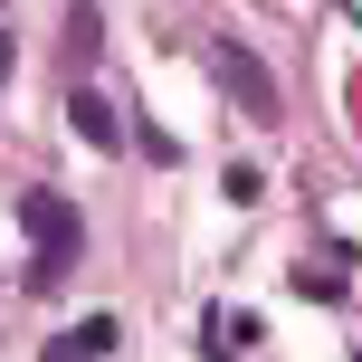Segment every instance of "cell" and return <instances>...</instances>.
Masks as SVG:
<instances>
[{
  "label": "cell",
  "instance_id": "3957f363",
  "mask_svg": "<svg viewBox=\"0 0 362 362\" xmlns=\"http://www.w3.org/2000/svg\"><path fill=\"white\" fill-rule=\"evenodd\" d=\"M115 344V325H86V334H67V344H48V362H95Z\"/></svg>",
  "mask_w": 362,
  "mask_h": 362
},
{
  "label": "cell",
  "instance_id": "7a4b0ae2",
  "mask_svg": "<svg viewBox=\"0 0 362 362\" xmlns=\"http://www.w3.org/2000/svg\"><path fill=\"white\" fill-rule=\"evenodd\" d=\"M29 229H38V248H48V267H67V248H76V219L57 210V200H29Z\"/></svg>",
  "mask_w": 362,
  "mask_h": 362
},
{
  "label": "cell",
  "instance_id": "6da1fadb",
  "mask_svg": "<svg viewBox=\"0 0 362 362\" xmlns=\"http://www.w3.org/2000/svg\"><path fill=\"white\" fill-rule=\"evenodd\" d=\"M210 67L229 76V95H238L248 115H276V95H267V76H257V57H248V48H229V38H219V48H210Z\"/></svg>",
  "mask_w": 362,
  "mask_h": 362
}]
</instances>
